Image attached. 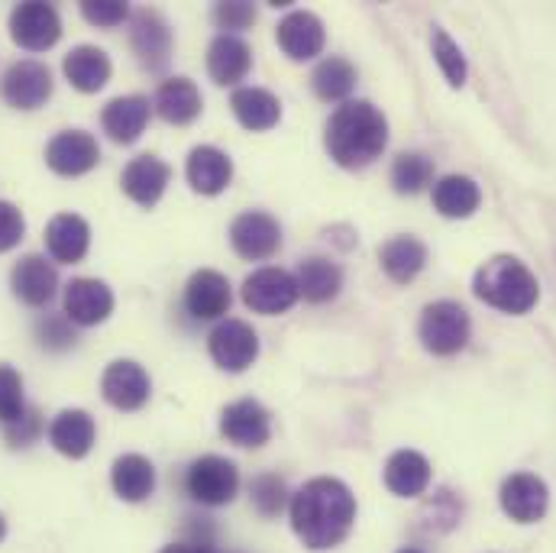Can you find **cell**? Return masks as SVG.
Instances as JSON below:
<instances>
[{
	"label": "cell",
	"instance_id": "obj_45",
	"mask_svg": "<svg viewBox=\"0 0 556 553\" xmlns=\"http://www.w3.org/2000/svg\"><path fill=\"white\" fill-rule=\"evenodd\" d=\"M3 535H7V521H3V515H0V541H3Z\"/></svg>",
	"mask_w": 556,
	"mask_h": 553
},
{
	"label": "cell",
	"instance_id": "obj_21",
	"mask_svg": "<svg viewBox=\"0 0 556 553\" xmlns=\"http://www.w3.org/2000/svg\"><path fill=\"white\" fill-rule=\"evenodd\" d=\"M172 178V168L159 159V155H137L127 168H124V191L130 201H137L139 208H152L159 204V198L165 194Z\"/></svg>",
	"mask_w": 556,
	"mask_h": 553
},
{
	"label": "cell",
	"instance_id": "obj_32",
	"mask_svg": "<svg viewBox=\"0 0 556 553\" xmlns=\"http://www.w3.org/2000/svg\"><path fill=\"white\" fill-rule=\"evenodd\" d=\"M111 482L124 502H146L155 489V466L139 453L117 456L111 469Z\"/></svg>",
	"mask_w": 556,
	"mask_h": 553
},
{
	"label": "cell",
	"instance_id": "obj_46",
	"mask_svg": "<svg viewBox=\"0 0 556 553\" xmlns=\"http://www.w3.org/2000/svg\"><path fill=\"white\" fill-rule=\"evenodd\" d=\"M399 553H424V551H415V548H405V551H399Z\"/></svg>",
	"mask_w": 556,
	"mask_h": 553
},
{
	"label": "cell",
	"instance_id": "obj_28",
	"mask_svg": "<svg viewBox=\"0 0 556 553\" xmlns=\"http://www.w3.org/2000/svg\"><path fill=\"white\" fill-rule=\"evenodd\" d=\"M233 117L253 130V134H266L281 121V101L266 88H237L230 98Z\"/></svg>",
	"mask_w": 556,
	"mask_h": 553
},
{
	"label": "cell",
	"instance_id": "obj_13",
	"mask_svg": "<svg viewBox=\"0 0 556 553\" xmlns=\"http://www.w3.org/2000/svg\"><path fill=\"white\" fill-rule=\"evenodd\" d=\"M551 492L547 482L534 473H515L502 486V512L518 525H534L547 515Z\"/></svg>",
	"mask_w": 556,
	"mask_h": 553
},
{
	"label": "cell",
	"instance_id": "obj_27",
	"mask_svg": "<svg viewBox=\"0 0 556 553\" xmlns=\"http://www.w3.org/2000/svg\"><path fill=\"white\" fill-rule=\"evenodd\" d=\"M201 91L191 78H168L159 85L155 91V114L165 121V124H175V127H185L191 124L198 114H201Z\"/></svg>",
	"mask_w": 556,
	"mask_h": 553
},
{
	"label": "cell",
	"instance_id": "obj_34",
	"mask_svg": "<svg viewBox=\"0 0 556 553\" xmlns=\"http://www.w3.org/2000/svg\"><path fill=\"white\" fill-rule=\"evenodd\" d=\"M311 88H314V95H317L320 101H343V104H346V98H350L353 88H356V68H353L346 59L330 55V59H324V62L314 68Z\"/></svg>",
	"mask_w": 556,
	"mask_h": 553
},
{
	"label": "cell",
	"instance_id": "obj_15",
	"mask_svg": "<svg viewBox=\"0 0 556 553\" xmlns=\"http://www.w3.org/2000/svg\"><path fill=\"white\" fill-rule=\"evenodd\" d=\"M130 46L137 52V59L149 68L159 72L168 65L172 55V29L162 20V13L155 10H137L130 20Z\"/></svg>",
	"mask_w": 556,
	"mask_h": 553
},
{
	"label": "cell",
	"instance_id": "obj_36",
	"mask_svg": "<svg viewBox=\"0 0 556 553\" xmlns=\"http://www.w3.org/2000/svg\"><path fill=\"white\" fill-rule=\"evenodd\" d=\"M433 59H437L443 78L450 81V88H463V85H466V75H469L466 55H463V49L446 36V29H433Z\"/></svg>",
	"mask_w": 556,
	"mask_h": 553
},
{
	"label": "cell",
	"instance_id": "obj_3",
	"mask_svg": "<svg viewBox=\"0 0 556 553\" xmlns=\"http://www.w3.org/2000/svg\"><path fill=\"white\" fill-rule=\"evenodd\" d=\"M472 291H476L479 301H485L489 307H495L502 314H528L541 298L538 276L515 256L489 260L476 273Z\"/></svg>",
	"mask_w": 556,
	"mask_h": 553
},
{
	"label": "cell",
	"instance_id": "obj_16",
	"mask_svg": "<svg viewBox=\"0 0 556 553\" xmlns=\"http://www.w3.org/2000/svg\"><path fill=\"white\" fill-rule=\"evenodd\" d=\"M233 291L227 276L214 273V269H201L188 278L185 285V311L194 321H217L230 311Z\"/></svg>",
	"mask_w": 556,
	"mask_h": 553
},
{
	"label": "cell",
	"instance_id": "obj_8",
	"mask_svg": "<svg viewBox=\"0 0 556 553\" xmlns=\"http://www.w3.org/2000/svg\"><path fill=\"white\" fill-rule=\"evenodd\" d=\"M298 298L301 294H298L294 276L285 273V269H276V266H266V269L253 273V276L243 281V301H247V307H253L256 314H266V317L291 311Z\"/></svg>",
	"mask_w": 556,
	"mask_h": 553
},
{
	"label": "cell",
	"instance_id": "obj_20",
	"mask_svg": "<svg viewBox=\"0 0 556 553\" xmlns=\"http://www.w3.org/2000/svg\"><path fill=\"white\" fill-rule=\"evenodd\" d=\"M91 247V227L78 214H55L46 227V250L55 263H81Z\"/></svg>",
	"mask_w": 556,
	"mask_h": 553
},
{
	"label": "cell",
	"instance_id": "obj_4",
	"mask_svg": "<svg viewBox=\"0 0 556 553\" xmlns=\"http://www.w3.org/2000/svg\"><path fill=\"white\" fill-rule=\"evenodd\" d=\"M469 330H472L469 314L456 301H433V304H427L424 314H420V324H417L420 343L433 356L459 353L469 343Z\"/></svg>",
	"mask_w": 556,
	"mask_h": 553
},
{
	"label": "cell",
	"instance_id": "obj_38",
	"mask_svg": "<svg viewBox=\"0 0 556 553\" xmlns=\"http://www.w3.org/2000/svg\"><path fill=\"white\" fill-rule=\"evenodd\" d=\"M26 415L23 405V379L13 366L0 363V424H13Z\"/></svg>",
	"mask_w": 556,
	"mask_h": 553
},
{
	"label": "cell",
	"instance_id": "obj_29",
	"mask_svg": "<svg viewBox=\"0 0 556 553\" xmlns=\"http://www.w3.org/2000/svg\"><path fill=\"white\" fill-rule=\"evenodd\" d=\"M386 486L399 499H417L430 486V463L417 450H399L386 463Z\"/></svg>",
	"mask_w": 556,
	"mask_h": 553
},
{
	"label": "cell",
	"instance_id": "obj_1",
	"mask_svg": "<svg viewBox=\"0 0 556 553\" xmlns=\"http://www.w3.org/2000/svg\"><path fill=\"white\" fill-rule=\"evenodd\" d=\"M356 521V499L346 482L317 476L291 495V528L307 551H330L346 541Z\"/></svg>",
	"mask_w": 556,
	"mask_h": 553
},
{
	"label": "cell",
	"instance_id": "obj_37",
	"mask_svg": "<svg viewBox=\"0 0 556 553\" xmlns=\"http://www.w3.org/2000/svg\"><path fill=\"white\" fill-rule=\"evenodd\" d=\"M250 499H253V508L263 518H276V515H281L285 502H288V489H285V482L278 479L276 473H260L250 482Z\"/></svg>",
	"mask_w": 556,
	"mask_h": 553
},
{
	"label": "cell",
	"instance_id": "obj_14",
	"mask_svg": "<svg viewBox=\"0 0 556 553\" xmlns=\"http://www.w3.org/2000/svg\"><path fill=\"white\" fill-rule=\"evenodd\" d=\"M114 311V291L101 278H72L65 285V317L78 327L104 324Z\"/></svg>",
	"mask_w": 556,
	"mask_h": 553
},
{
	"label": "cell",
	"instance_id": "obj_12",
	"mask_svg": "<svg viewBox=\"0 0 556 553\" xmlns=\"http://www.w3.org/2000/svg\"><path fill=\"white\" fill-rule=\"evenodd\" d=\"M152 382L149 373L134 360H117L101 376V395L117 412H139L149 402Z\"/></svg>",
	"mask_w": 556,
	"mask_h": 553
},
{
	"label": "cell",
	"instance_id": "obj_9",
	"mask_svg": "<svg viewBox=\"0 0 556 553\" xmlns=\"http://www.w3.org/2000/svg\"><path fill=\"white\" fill-rule=\"evenodd\" d=\"M230 243H233L237 256H243L250 263H260V260H269V256L278 253L281 227H278L276 217L266 214V211H247L230 224Z\"/></svg>",
	"mask_w": 556,
	"mask_h": 553
},
{
	"label": "cell",
	"instance_id": "obj_23",
	"mask_svg": "<svg viewBox=\"0 0 556 553\" xmlns=\"http://www.w3.org/2000/svg\"><path fill=\"white\" fill-rule=\"evenodd\" d=\"M152 104L142 95H127V98H114L104 111H101V127L114 142H137L149 124Z\"/></svg>",
	"mask_w": 556,
	"mask_h": 553
},
{
	"label": "cell",
	"instance_id": "obj_31",
	"mask_svg": "<svg viewBox=\"0 0 556 553\" xmlns=\"http://www.w3.org/2000/svg\"><path fill=\"white\" fill-rule=\"evenodd\" d=\"M479 185L466 175H446L433 185V208L450 217V221H463L472 217L479 211Z\"/></svg>",
	"mask_w": 556,
	"mask_h": 553
},
{
	"label": "cell",
	"instance_id": "obj_43",
	"mask_svg": "<svg viewBox=\"0 0 556 553\" xmlns=\"http://www.w3.org/2000/svg\"><path fill=\"white\" fill-rule=\"evenodd\" d=\"M3 430H7V440L13 447H29L36 440V433H39V417L29 412V415H23L20 420H13V424H3Z\"/></svg>",
	"mask_w": 556,
	"mask_h": 553
},
{
	"label": "cell",
	"instance_id": "obj_33",
	"mask_svg": "<svg viewBox=\"0 0 556 553\" xmlns=\"http://www.w3.org/2000/svg\"><path fill=\"white\" fill-rule=\"evenodd\" d=\"M379 260H382L386 276L399 285H408L427 266V247L415 237H395L379 250Z\"/></svg>",
	"mask_w": 556,
	"mask_h": 553
},
{
	"label": "cell",
	"instance_id": "obj_17",
	"mask_svg": "<svg viewBox=\"0 0 556 553\" xmlns=\"http://www.w3.org/2000/svg\"><path fill=\"white\" fill-rule=\"evenodd\" d=\"M276 39L288 59L307 62V59H314V55L324 52L327 33H324L320 16H314V13H307V10H291V13L278 23Z\"/></svg>",
	"mask_w": 556,
	"mask_h": 553
},
{
	"label": "cell",
	"instance_id": "obj_11",
	"mask_svg": "<svg viewBox=\"0 0 556 553\" xmlns=\"http://www.w3.org/2000/svg\"><path fill=\"white\" fill-rule=\"evenodd\" d=\"M52 98V72L42 62H13L3 75V101L16 111H36Z\"/></svg>",
	"mask_w": 556,
	"mask_h": 553
},
{
	"label": "cell",
	"instance_id": "obj_40",
	"mask_svg": "<svg viewBox=\"0 0 556 553\" xmlns=\"http://www.w3.org/2000/svg\"><path fill=\"white\" fill-rule=\"evenodd\" d=\"M81 16H85L91 26L114 29V26H121V23L130 16V7L121 3V0H85V3H81Z\"/></svg>",
	"mask_w": 556,
	"mask_h": 553
},
{
	"label": "cell",
	"instance_id": "obj_25",
	"mask_svg": "<svg viewBox=\"0 0 556 553\" xmlns=\"http://www.w3.org/2000/svg\"><path fill=\"white\" fill-rule=\"evenodd\" d=\"M253 68V49L240 36L220 33L207 49V72L217 85H240Z\"/></svg>",
	"mask_w": 556,
	"mask_h": 553
},
{
	"label": "cell",
	"instance_id": "obj_10",
	"mask_svg": "<svg viewBox=\"0 0 556 553\" xmlns=\"http://www.w3.org/2000/svg\"><path fill=\"white\" fill-rule=\"evenodd\" d=\"M98 162H101V146L85 130H62L46 146V165L62 178L88 175Z\"/></svg>",
	"mask_w": 556,
	"mask_h": 553
},
{
	"label": "cell",
	"instance_id": "obj_44",
	"mask_svg": "<svg viewBox=\"0 0 556 553\" xmlns=\"http://www.w3.org/2000/svg\"><path fill=\"white\" fill-rule=\"evenodd\" d=\"M162 553H214V548H204V544H168Z\"/></svg>",
	"mask_w": 556,
	"mask_h": 553
},
{
	"label": "cell",
	"instance_id": "obj_19",
	"mask_svg": "<svg viewBox=\"0 0 556 553\" xmlns=\"http://www.w3.org/2000/svg\"><path fill=\"white\" fill-rule=\"evenodd\" d=\"M10 288L13 294L29 304V307H42L55 298L59 291V273L52 263H46L42 256H23L13 273H10Z\"/></svg>",
	"mask_w": 556,
	"mask_h": 553
},
{
	"label": "cell",
	"instance_id": "obj_7",
	"mask_svg": "<svg viewBox=\"0 0 556 553\" xmlns=\"http://www.w3.org/2000/svg\"><path fill=\"white\" fill-rule=\"evenodd\" d=\"M10 36L26 52H46L59 42L62 20L52 3H39V0L16 3L10 13Z\"/></svg>",
	"mask_w": 556,
	"mask_h": 553
},
{
	"label": "cell",
	"instance_id": "obj_2",
	"mask_svg": "<svg viewBox=\"0 0 556 553\" xmlns=\"http://www.w3.org/2000/svg\"><path fill=\"white\" fill-rule=\"evenodd\" d=\"M324 146L330 159L343 168L372 165L389 146V121L369 101H346L327 121Z\"/></svg>",
	"mask_w": 556,
	"mask_h": 553
},
{
	"label": "cell",
	"instance_id": "obj_18",
	"mask_svg": "<svg viewBox=\"0 0 556 553\" xmlns=\"http://www.w3.org/2000/svg\"><path fill=\"white\" fill-rule=\"evenodd\" d=\"M220 433L230 443H237V447H263L273 437V417H269V412L260 402L240 399V402H233V405L224 409V415H220Z\"/></svg>",
	"mask_w": 556,
	"mask_h": 553
},
{
	"label": "cell",
	"instance_id": "obj_35",
	"mask_svg": "<svg viewBox=\"0 0 556 553\" xmlns=\"http://www.w3.org/2000/svg\"><path fill=\"white\" fill-rule=\"evenodd\" d=\"M433 181V162L420 152H405L392 165V185L399 194H417Z\"/></svg>",
	"mask_w": 556,
	"mask_h": 553
},
{
	"label": "cell",
	"instance_id": "obj_6",
	"mask_svg": "<svg viewBox=\"0 0 556 553\" xmlns=\"http://www.w3.org/2000/svg\"><path fill=\"white\" fill-rule=\"evenodd\" d=\"M211 360L227 373H247L260 356V337L247 321L227 317L207 337Z\"/></svg>",
	"mask_w": 556,
	"mask_h": 553
},
{
	"label": "cell",
	"instance_id": "obj_39",
	"mask_svg": "<svg viewBox=\"0 0 556 553\" xmlns=\"http://www.w3.org/2000/svg\"><path fill=\"white\" fill-rule=\"evenodd\" d=\"M36 337L46 350L52 353H62V350H72L75 347V327L65 314H46L39 324H36Z\"/></svg>",
	"mask_w": 556,
	"mask_h": 553
},
{
	"label": "cell",
	"instance_id": "obj_5",
	"mask_svg": "<svg viewBox=\"0 0 556 553\" xmlns=\"http://www.w3.org/2000/svg\"><path fill=\"white\" fill-rule=\"evenodd\" d=\"M185 489L201 505H211V508L227 505V502H233V495L240 489V469H237V463H230L224 456H201L188 466Z\"/></svg>",
	"mask_w": 556,
	"mask_h": 553
},
{
	"label": "cell",
	"instance_id": "obj_24",
	"mask_svg": "<svg viewBox=\"0 0 556 553\" xmlns=\"http://www.w3.org/2000/svg\"><path fill=\"white\" fill-rule=\"evenodd\" d=\"M98 440V427H94V417L81 409H68L62 415H55V420L49 424V443L62 453V456H72V460H81L91 453Z\"/></svg>",
	"mask_w": 556,
	"mask_h": 553
},
{
	"label": "cell",
	"instance_id": "obj_41",
	"mask_svg": "<svg viewBox=\"0 0 556 553\" xmlns=\"http://www.w3.org/2000/svg\"><path fill=\"white\" fill-rule=\"evenodd\" d=\"M214 23L220 29H227V36L233 33H243L256 23V7L253 3H243V0H233V3H217L214 7Z\"/></svg>",
	"mask_w": 556,
	"mask_h": 553
},
{
	"label": "cell",
	"instance_id": "obj_30",
	"mask_svg": "<svg viewBox=\"0 0 556 553\" xmlns=\"http://www.w3.org/2000/svg\"><path fill=\"white\" fill-rule=\"evenodd\" d=\"M298 281V294L311 304H324V301H333L343 288V273L337 263L324 260V256H311L298 266L294 273Z\"/></svg>",
	"mask_w": 556,
	"mask_h": 553
},
{
	"label": "cell",
	"instance_id": "obj_22",
	"mask_svg": "<svg viewBox=\"0 0 556 553\" xmlns=\"http://www.w3.org/2000/svg\"><path fill=\"white\" fill-rule=\"evenodd\" d=\"M185 175L198 194H220L233 178V162L217 146H194L188 155Z\"/></svg>",
	"mask_w": 556,
	"mask_h": 553
},
{
	"label": "cell",
	"instance_id": "obj_26",
	"mask_svg": "<svg viewBox=\"0 0 556 553\" xmlns=\"http://www.w3.org/2000/svg\"><path fill=\"white\" fill-rule=\"evenodd\" d=\"M62 68H65L68 85L75 91H81V95H98L111 81V72H114L108 52L98 49V46H78V49H72L65 55V65Z\"/></svg>",
	"mask_w": 556,
	"mask_h": 553
},
{
	"label": "cell",
	"instance_id": "obj_42",
	"mask_svg": "<svg viewBox=\"0 0 556 553\" xmlns=\"http://www.w3.org/2000/svg\"><path fill=\"white\" fill-rule=\"evenodd\" d=\"M23 234H26V221H23L20 208L10 201H0V253L13 250L23 240Z\"/></svg>",
	"mask_w": 556,
	"mask_h": 553
}]
</instances>
